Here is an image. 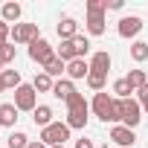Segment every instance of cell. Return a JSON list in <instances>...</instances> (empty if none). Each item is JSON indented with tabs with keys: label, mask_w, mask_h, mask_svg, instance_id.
Instances as JSON below:
<instances>
[{
	"label": "cell",
	"mask_w": 148,
	"mask_h": 148,
	"mask_svg": "<svg viewBox=\"0 0 148 148\" xmlns=\"http://www.w3.org/2000/svg\"><path fill=\"white\" fill-rule=\"evenodd\" d=\"M93 113L102 119V122H122V99H110L105 90L93 96Z\"/></svg>",
	"instance_id": "6da1fadb"
},
{
	"label": "cell",
	"mask_w": 148,
	"mask_h": 148,
	"mask_svg": "<svg viewBox=\"0 0 148 148\" xmlns=\"http://www.w3.org/2000/svg\"><path fill=\"white\" fill-rule=\"evenodd\" d=\"M87 110H90V105H87V99L82 93H76V96L67 102V125H70V131L87 125Z\"/></svg>",
	"instance_id": "7a4b0ae2"
},
{
	"label": "cell",
	"mask_w": 148,
	"mask_h": 148,
	"mask_svg": "<svg viewBox=\"0 0 148 148\" xmlns=\"http://www.w3.org/2000/svg\"><path fill=\"white\" fill-rule=\"evenodd\" d=\"M105 12H108V0H87V32L90 35H105Z\"/></svg>",
	"instance_id": "3957f363"
},
{
	"label": "cell",
	"mask_w": 148,
	"mask_h": 148,
	"mask_svg": "<svg viewBox=\"0 0 148 148\" xmlns=\"http://www.w3.org/2000/svg\"><path fill=\"white\" fill-rule=\"evenodd\" d=\"M67 139H70V125H67V122H52L49 128H44V131H41V142H44V145H49V148L64 145Z\"/></svg>",
	"instance_id": "277c9868"
},
{
	"label": "cell",
	"mask_w": 148,
	"mask_h": 148,
	"mask_svg": "<svg viewBox=\"0 0 148 148\" xmlns=\"http://www.w3.org/2000/svg\"><path fill=\"white\" fill-rule=\"evenodd\" d=\"M29 58H32L35 64L47 67V64L55 58V52H52V47H49V41H47V38H38V41H32V44H29Z\"/></svg>",
	"instance_id": "5b68a950"
},
{
	"label": "cell",
	"mask_w": 148,
	"mask_h": 148,
	"mask_svg": "<svg viewBox=\"0 0 148 148\" xmlns=\"http://www.w3.org/2000/svg\"><path fill=\"white\" fill-rule=\"evenodd\" d=\"M15 108L18 110H35L38 108V90L32 84H21L15 90Z\"/></svg>",
	"instance_id": "8992f818"
},
{
	"label": "cell",
	"mask_w": 148,
	"mask_h": 148,
	"mask_svg": "<svg viewBox=\"0 0 148 148\" xmlns=\"http://www.w3.org/2000/svg\"><path fill=\"white\" fill-rule=\"evenodd\" d=\"M139 122H142V105L136 99H122V125L134 131Z\"/></svg>",
	"instance_id": "52a82bcc"
},
{
	"label": "cell",
	"mask_w": 148,
	"mask_h": 148,
	"mask_svg": "<svg viewBox=\"0 0 148 148\" xmlns=\"http://www.w3.org/2000/svg\"><path fill=\"white\" fill-rule=\"evenodd\" d=\"M12 38H15V44H32V41H38L41 35H38V23H15L12 26Z\"/></svg>",
	"instance_id": "ba28073f"
},
{
	"label": "cell",
	"mask_w": 148,
	"mask_h": 148,
	"mask_svg": "<svg viewBox=\"0 0 148 148\" xmlns=\"http://www.w3.org/2000/svg\"><path fill=\"white\" fill-rule=\"evenodd\" d=\"M142 32V18L139 15H125L122 21H119V35L122 38H134V35H139Z\"/></svg>",
	"instance_id": "9c48e42d"
},
{
	"label": "cell",
	"mask_w": 148,
	"mask_h": 148,
	"mask_svg": "<svg viewBox=\"0 0 148 148\" xmlns=\"http://www.w3.org/2000/svg\"><path fill=\"white\" fill-rule=\"evenodd\" d=\"M110 139H113L116 145H122V148H131V145L136 142L134 131H131V128H125V125H116V128L110 131Z\"/></svg>",
	"instance_id": "30bf717a"
},
{
	"label": "cell",
	"mask_w": 148,
	"mask_h": 148,
	"mask_svg": "<svg viewBox=\"0 0 148 148\" xmlns=\"http://www.w3.org/2000/svg\"><path fill=\"white\" fill-rule=\"evenodd\" d=\"M67 76L76 82V79H87L90 76V64L84 61V58H76V61H70L67 64Z\"/></svg>",
	"instance_id": "8fae6325"
},
{
	"label": "cell",
	"mask_w": 148,
	"mask_h": 148,
	"mask_svg": "<svg viewBox=\"0 0 148 148\" xmlns=\"http://www.w3.org/2000/svg\"><path fill=\"white\" fill-rule=\"evenodd\" d=\"M18 108H15V102H6V105H0V128H12L15 122H18Z\"/></svg>",
	"instance_id": "7c38bea8"
},
{
	"label": "cell",
	"mask_w": 148,
	"mask_h": 148,
	"mask_svg": "<svg viewBox=\"0 0 148 148\" xmlns=\"http://www.w3.org/2000/svg\"><path fill=\"white\" fill-rule=\"evenodd\" d=\"M76 35H79L76 18H61V23H58V38H61V41H73Z\"/></svg>",
	"instance_id": "4fadbf2b"
},
{
	"label": "cell",
	"mask_w": 148,
	"mask_h": 148,
	"mask_svg": "<svg viewBox=\"0 0 148 148\" xmlns=\"http://www.w3.org/2000/svg\"><path fill=\"white\" fill-rule=\"evenodd\" d=\"M32 119H35V125L44 131V128H49L52 125V108L49 105H38L35 110H32Z\"/></svg>",
	"instance_id": "5bb4252c"
},
{
	"label": "cell",
	"mask_w": 148,
	"mask_h": 148,
	"mask_svg": "<svg viewBox=\"0 0 148 148\" xmlns=\"http://www.w3.org/2000/svg\"><path fill=\"white\" fill-rule=\"evenodd\" d=\"M90 70L93 73H102V76H108V70H110V55L102 49V52H93L90 58Z\"/></svg>",
	"instance_id": "9a60e30c"
},
{
	"label": "cell",
	"mask_w": 148,
	"mask_h": 148,
	"mask_svg": "<svg viewBox=\"0 0 148 148\" xmlns=\"http://www.w3.org/2000/svg\"><path fill=\"white\" fill-rule=\"evenodd\" d=\"M52 96H58V99L70 102L73 96H76V87H73V82H70V79H61V82H55V87H52Z\"/></svg>",
	"instance_id": "2e32d148"
},
{
	"label": "cell",
	"mask_w": 148,
	"mask_h": 148,
	"mask_svg": "<svg viewBox=\"0 0 148 148\" xmlns=\"http://www.w3.org/2000/svg\"><path fill=\"white\" fill-rule=\"evenodd\" d=\"M32 87H35L38 93H52L55 82H52V76H47V73L41 70V73H35V82H32Z\"/></svg>",
	"instance_id": "e0dca14e"
},
{
	"label": "cell",
	"mask_w": 148,
	"mask_h": 148,
	"mask_svg": "<svg viewBox=\"0 0 148 148\" xmlns=\"http://www.w3.org/2000/svg\"><path fill=\"white\" fill-rule=\"evenodd\" d=\"M55 55H58L61 61H67V64L79 58V52H76V44H73V41H61V47H58V52H55Z\"/></svg>",
	"instance_id": "ac0fdd59"
},
{
	"label": "cell",
	"mask_w": 148,
	"mask_h": 148,
	"mask_svg": "<svg viewBox=\"0 0 148 148\" xmlns=\"http://www.w3.org/2000/svg\"><path fill=\"white\" fill-rule=\"evenodd\" d=\"M125 79H128L131 90H139V87H145V84H148V79H145V70H131Z\"/></svg>",
	"instance_id": "d6986e66"
},
{
	"label": "cell",
	"mask_w": 148,
	"mask_h": 148,
	"mask_svg": "<svg viewBox=\"0 0 148 148\" xmlns=\"http://www.w3.org/2000/svg\"><path fill=\"white\" fill-rule=\"evenodd\" d=\"M44 73L55 79V76H61V73H67V61H61V58L55 55V58H52V61H49V64L44 67Z\"/></svg>",
	"instance_id": "ffe728a7"
},
{
	"label": "cell",
	"mask_w": 148,
	"mask_h": 148,
	"mask_svg": "<svg viewBox=\"0 0 148 148\" xmlns=\"http://www.w3.org/2000/svg\"><path fill=\"white\" fill-rule=\"evenodd\" d=\"M6 142H9V148H26V145H29L32 139H29V136H26L23 131H12Z\"/></svg>",
	"instance_id": "44dd1931"
},
{
	"label": "cell",
	"mask_w": 148,
	"mask_h": 148,
	"mask_svg": "<svg viewBox=\"0 0 148 148\" xmlns=\"http://www.w3.org/2000/svg\"><path fill=\"white\" fill-rule=\"evenodd\" d=\"M131 58H134L136 64H142V61L148 58V44H145V41H136V44H131Z\"/></svg>",
	"instance_id": "7402d4cb"
},
{
	"label": "cell",
	"mask_w": 148,
	"mask_h": 148,
	"mask_svg": "<svg viewBox=\"0 0 148 148\" xmlns=\"http://www.w3.org/2000/svg\"><path fill=\"white\" fill-rule=\"evenodd\" d=\"M0 79H3V84L12 87V90L21 87V73H18V70H3V73H0Z\"/></svg>",
	"instance_id": "603a6c76"
},
{
	"label": "cell",
	"mask_w": 148,
	"mask_h": 148,
	"mask_svg": "<svg viewBox=\"0 0 148 148\" xmlns=\"http://www.w3.org/2000/svg\"><path fill=\"white\" fill-rule=\"evenodd\" d=\"M21 12H23V9H21V3H3V21H6V23L18 21V18H21Z\"/></svg>",
	"instance_id": "cb8c5ba5"
},
{
	"label": "cell",
	"mask_w": 148,
	"mask_h": 148,
	"mask_svg": "<svg viewBox=\"0 0 148 148\" xmlns=\"http://www.w3.org/2000/svg\"><path fill=\"white\" fill-rule=\"evenodd\" d=\"M105 79H108V76H102V73H93V70H90V76H87V87L96 90V93H102V90H105Z\"/></svg>",
	"instance_id": "d4e9b609"
},
{
	"label": "cell",
	"mask_w": 148,
	"mask_h": 148,
	"mask_svg": "<svg viewBox=\"0 0 148 148\" xmlns=\"http://www.w3.org/2000/svg\"><path fill=\"white\" fill-rule=\"evenodd\" d=\"M73 44H76L79 58H84V55L90 52V38H84V35H76V38H73Z\"/></svg>",
	"instance_id": "484cf974"
},
{
	"label": "cell",
	"mask_w": 148,
	"mask_h": 148,
	"mask_svg": "<svg viewBox=\"0 0 148 148\" xmlns=\"http://www.w3.org/2000/svg\"><path fill=\"white\" fill-rule=\"evenodd\" d=\"M113 93H116L119 99H131V93H134V90H131V84H128V79H119V82L113 84Z\"/></svg>",
	"instance_id": "4316f807"
},
{
	"label": "cell",
	"mask_w": 148,
	"mask_h": 148,
	"mask_svg": "<svg viewBox=\"0 0 148 148\" xmlns=\"http://www.w3.org/2000/svg\"><path fill=\"white\" fill-rule=\"evenodd\" d=\"M12 61H15V47H12V44H6L3 49H0V64L6 67V64H12Z\"/></svg>",
	"instance_id": "83f0119b"
},
{
	"label": "cell",
	"mask_w": 148,
	"mask_h": 148,
	"mask_svg": "<svg viewBox=\"0 0 148 148\" xmlns=\"http://www.w3.org/2000/svg\"><path fill=\"white\" fill-rule=\"evenodd\" d=\"M136 102H139V105H148V84L136 90Z\"/></svg>",
	"instance_id": "f1b7e54d"
},
{
	"label": "cell",
	"mask_w": 148,
	"mask_h": 148,
	"mask_svg": "<svg viewBox=\"0 0 148 148\" xmlns=\"http://www.w3.org/2000/svg\"><path fill=\"white\" fill-rule=\"evenodd\" d=\"M76 148H93V139H84L82 136V139H76Z\"/></svg>",
	"instance_id": "f546056e"
},
{
	"label": "cell",
	"mask_w": 148,
	"mask_h": 148,
	"mask_svg": "<svg viewBox=\"0 0 148 148\" xmlns=\"http://www.w3.org/2000/svg\"><path fill=\"white\" fill-rule=\"evenodd\" d=\"M108 9H113V12H119V9H122V0H110V3H108Z\"/></svg>",
	"instance_id": "4dcf8cb0"
},
{
	"label": "cell",
	"mask_w": 148,
	"mask_h": 148,
	"mask_svg": "<svg viewBox=\"0 0 148 148\" xmlns=\"http://www.w3.org/2000/svg\"><path fill=\"white\" fill-rule=\"evenodd\" d=\"M26 148H49V145H44V142H41V139H32V142H29V145H26Z\"/></svg>",
	"instance_id": "1f68e13d"
},
{
	"label": "cell",
	"mask_w": 148,
	"mask_h": 148,
	"mask_svg": "<svg viewBox=\"0 0 148 148\" xmlns=\"http://www.w3.org/2000/svg\"><path fill=\"white\" fill-rule=\"evenodd\" d=\"M3 90H6V84H3V79H0V93H3Z\"/></svg>",
	"instance_id": "d6a6232c"
},
{
	"label": "cell",
	"mask_w": 148,
	"mask_h": 148,
	"mask_svg": "<svg viewBox=\"0 0 148 148\" xmlns=\"http://www.w3.org/2000/svg\"><path fill=\"white\" fill-rule=\"evenodd\" d=\"M142 108H145V113H148V105H142Z\"/></svg>",
	"instance_id": "836d02e7"
},
{
	"label": "cell",
	"mask_w": 148,
	"mask_h": 148,
	"mask_svg": "<svg viewBox=\"0 0 148 148\" xmlns=\"http://www.w3.org/2000/svg\"><path fill=\"white\" fill-rule=\"evenodd\" d=\"M55 148H64V145H55Z\"/></svg>",
	"instance_id": "e575fe53"
},
{
	"label": "cell",
	"mask_w": 148,
	"mask_h": 148,
	"mask_svg": "<svg viewBox=\"0 0 148 148\" xmlns=\"http://www.w3.org/2000/svg\"><path fill=\"white\" fill-rule=\"evenodd\" d=\"M0 67H3V64H0ZM0 73H3V70H0Z\"/></svg>",
	"instance_id": "d590c367"
}]
</instances>
